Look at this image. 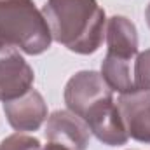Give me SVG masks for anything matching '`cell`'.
<instances>
[{
	"label": "cell",
	"mask_w": 150,
	"mask_h": 150,
	"mask_svg": "<svg viewBox=\"0 0 150 150\" xmlns=\"http://www.w3.org/2000/svg\"><path fill=\"white\" fill-rule=\"evenodd\" d=\"M42 14L52 40L75 54H93L103 44L107 16L98 0H47Z\"/></svg>",
	"instance_id": "6da1fadb"
},
{
	"label": "cell",
	"mask_w": 150,
	"mask_h": 150,
	"mask_svg": "<svg viewBox=\"0 0 150 150\" xmlns=\"http://www.w3.org/2000/svg\"><path fill=\"white\" fill-rule=\"evenodd\" d=\"M0 42L30 56L51 47L49 25L33 0H0Z\"/></svg>",
	"instance_id": "7a4b0ae2"
},
{
	"label": "cell",
	"mask_w": 150,
	"mask_h": 150,
	"mask_svg": "<svg viewBox=\"0 0 150 150\" xmlns=\"http://www.w3.org/2000/svg\"><path fill=\"white\" fill-rule=\"evenodd\" d=\"M63 98L68 110L82 119L84 113L98 101L113 98V91L103 80L101 74L94 70H80L68 79Z\"/></svg>",
	"instance_id": "3957f363"
},
{
	"label": "cell",
	"mask_w": 150,
	"mask_h": 150,
	"mask_svg": "<svg viewBox=\"0 0 150 150\" xmlns=\"http://www.w3.org/2000/svg\"><path fill=\"white\" fill-rule=\"evenodd\" d=\"M35 72L19 54V49L0 44V101H11L33 87Z\"/></svg>",
	"instance_id": "277c9868"
},
{
	"label": "cell",
	"mask_w": 150,
	"mask_h": 150,
	"mask_svg": "<svg viewBox=\"0 0 150 150\" xmlns=\"http://www.w3.org/2000/svg\"><path fill=\"white\" fill-rule=\"evenodd\" d=\"M82 119L87 124L89 131L103 145L120 147V145H126L129 140L124 120L120 117V112H119L113 98L98 101L84 113Z\"/></svg>",
	"instance_id": "5b68a950"
},
{
	"label": "cell",
	"mask_w": 150,
	"mask_h": 150,
	"mask_svg": "<svg viewBox=\"0 0 150 150\" xmlns=\"http://www.w3.org/2000/svg\"><path fill=\"white\" fill-rule=\"evenodd\" d=\"M4 113H5L11 127L16 129L18 133L37 131L49 117L47 103H45L44 96L33 87L16 100L5 101Z\"/></svg>",
	"instance_id": "8992f818"
},
{
	"label": "cell",
	"mask_w": 150,
	"mask_h": 150,
	"mask_svg": "<svg viewBox=\"0 0 150 150\" xmlns=\"http://www.w3.org/2000/svg\"><path fill=\"white\" fill-rule=\"evenodd\" d=\"M47 142L63 145L70 150H86L89 145L91 131L84 119L70 110H56L47 117L45 124Z\"/></svg>",
	"instance_id": "52a82bcc"
},
{
	"label": "cell",
	"mask_w": 150,
	"mask_h": 150,
	"mask_svg": "<svg viewBox=\"0 0 150 150\" xmlns=\"http://www.w3.org/2000/svg\"><path fill=\"white\" fill-rule=\"evenodd\" d=\"M117 108L124 120L127 136L140 143H150V91L120 94Z\"/></svg>",
	"instance_id": "ba28073f"
},
{
	"label": "cell",
	"mask_w": 150,
	"mask_h": 150,
	"mask_svg": "<svg viewBox=\"0 0 150 150\" xmlns=\"http://www.w3.org/2000/svg\"><path fill=\"white\" fill-rule=\"evenodd\" d=\"M107 52L119 58L133 59L138 54V30L126 16H112L105 26Z\"/></svg>",
	"instance_id": "9c48e42d"
},
{
	"label": "cell",
	"mask_w": 150,
	"mask_h": 150,
	"mask_svg": "<svg viewBox=\"0 0 150 150\" xmlns=\"http://www.w3.org/2000/svg\"><path fill=\"white\" fill-rule=\"evenodd\" d=\"M100 74L112 91H117L120 94H127V93L136 91L134 82H133L131 59H127V58H119V56L107 52L103 61H101Z\"/></svg>",
	"instance_id": "30bf717a"
},
{
	"label": "cell",
	"mask_w": 150,
	"mask_h": 150,
	"mask_svg": "<svg viewBox=\"0 0 150 150\" xmlns=\"http://www.w3.org/2000/svg\"><path fill=\"white\" fill-rule=\"evenodd\" d=\"M133 82L136 91H150V49L136 54L133 65Z\"/></svg>",
	"instance_id": "8fae6325"
},
{
	"label": "cell",
	"mask_w": 150,
	"mask_h": 150,
	"mask_svg": "<svg viewBox=\"0 0 150 150\" xmlns=\"http://www.w3.org/2000/svg\"><path fill=\"white\" fill-rule=\"evenodd\" d=\"M40 142L35 136L25 133H14L0 142V150H40Z\"/></svg>",
	"instance_id": "7c38bea8"
},
{
	"label": "cell",
	"mask_w": 150,
	"mask_h": 150,
	"mask_svg": "<svg viewBox=\"0 0 150 150\" xmlns=\"http://www.w3.org/2000/svg\"><path fill=\"white\" fill-rule=\"evenodd\" d=\"M40 150H70V149H67L63 145H58V143H52V142H47V145L42 147Z\"/></svg>",
	"instance_id": "4fadbf2b"
},
{
	"label": "cell",
	"mask_w": 150,
	"mask_h": 150,
	"mask_svg": "<svg viewBox=\"0 0 150 150\" xmlns=\"http://www.w3.org/2000/svg\"><path fill=\"white\" fill-rule=\"evenodd\" d=\"M145 19H147V25H149V28H150V4H149V7H147V11H145Z\"/></svg>",
	"instance_id": "5bb4252c"
},
{
	"label": "cell",
	"mask_w": 150,
	"mask_h": 150,
	"mask_svg": "<svg viewBox=\"0 0 150 150\" xmlns=\"http://www.w3.org/2000/svg\"><path fill=\"white\" fill-rule=\"evenodd\" d=\"M0 44H4V42H0Z\"/></svg>",
	"instance_id": "9a60e30c"
}]
</instances>
